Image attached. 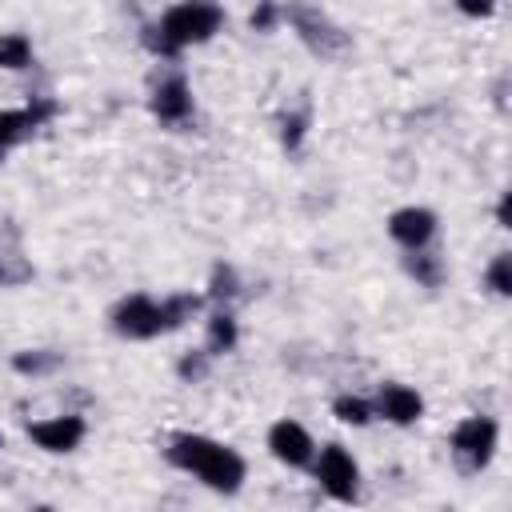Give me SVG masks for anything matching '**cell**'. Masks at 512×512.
<instances>
[{"mask_svg":"<svg viewBox=\"0 0 512 512\" xmlns=\"http://www.w3.org/2000/svg\"><path fill=\"white\" fill-rule=\"evenodd\" d=\"M152 112H156L160 120H168V124L188 120V116H192V92H188V84H184L180 76L156 84V92H152Z\"/></svg>","mask_w":512,"mask_h":512,"instance_id":"12","label":"cell"},{"mask_svg":"<svg viewBox=\"0 0 512 512\" xmlns=\"http://www.w3.org/2000/svg\"><path fill=\"white\" fill-rule=\"evenodd\" d=\"M236 292H240L236 272H232L228 264H216V268H212V288H208V296H212V300H232Z\"/></svg>","mask_w":512,"mask_h":512,"instance_id":"21","label":"cell"},{"mask_svg":"<svg viewBox=\"0 0 512 512\" xmlns=\"http://www.w3.org/2000/svg\"><path fill=\"white\" fill-rule=\"evenodd\" d=\"M488 288H492L496 296H508V292H512V256H508V252H500V256L488 264Z\"/></svg>","mask_w":512,"mask_h":512,"instance_id":"19","label":"cell"},{"mask_svg":"<svg viewBox=\"0 0 512 512\" xmlns=\"http://www.w3.org/2000/svg\"><path fill=\"white\" fill-rule=\"evenodd\" d=\"M460 4V12H468V16H492V0H456Z\"/></svg>","mask_w":512,"mask_h":512,"instance_id":"25","label":"cell"},{"mask_svg":"<svg viewBox=\"0 0 512 512\" xmlns=\"http://www.w3.org/2000/svg\"><path fill=\"white\" fill-rule=\"evenodd\" d=\"M52 112H56V104H52V100H36V104H28V108L0 112V156H4L20 136H28L32 128H40Z\"/></svg>","mask_w":512,"mask_h":512,"instance_id":"11","label":"cell"},{"mask_svg":"<svg viewBox=\"0 0 512 512\" xmlns=\"http://www.w3.org/2000/svg\"><path fill=\"white\" fill-rule=\"evenodd\" d=\"M276 20H280L276 0H260V4L252 8V20H248V24H252L256 32H272V28H276Z\"/></svg>","mask_w":512,"mask_h":512,"instance_id":"23","label":"cell"},{"mask_svg":"<svg viewBox=\"0 0 512 512\" xmlns=\"http://www.w3.org/2000/svg\"><path fill=\"white\" fill-rule=\"evenodd\" d=\"M28 60H32L28 36H20V32L0 36V68H28Z\"/></svg>","mask_w":512,"mask_h":512,"instance_id":"15","label":"cell"},{"mask_svg":"<svg viewBox=\"0 0 512 512\" xmlns=\"http://www.w3.org/2000/svg\"><path fill=\"white\" fill-rule=\"evenodd\" d=\"M316 480L332 500H356L360 488V468L356 460L344 452V444H324L320 460H316Z\"/></svg>","mask_w":512,"mask_h":512,"instance_id":"6","label":"cell"},{"mask_svg":"<svg viewBox=\"0 0 512 512\" xmlns=\"http://www.w3.org/2000/svg\"><path fill=\"white\" fill-rule=\"evenodd\" d=\"M332 412H336L344 424H356V428L372 420V404H368V400H360V396H340V400L332 404Z\"/></svg>","mask_w":512,"mask_h":512,"instance_id":"18","label":"cell"},{"mask_svg":"<svg viewBox=\"0 0 512 512\" xmlns=\"http://www.w3.org/2000/svg\"><path fill=\"white\" fill-rule=\"evenodd\" d=\"M24 280H32V264H24L20 256L0 252V288H16Z\"/></svg>","mask_w":512,"mask_h":512,"instance_id":"20","label":"cell"},{"mask_svg":"<svg viewBox=\"0 0 512 512\" xmlns=\"http://www.w3.org/2000/svg\"><path fill=\"white\" fill-rule=\"evenodd\" d=\"M0 448H4V436H0Z\"/></svg>","mask_w":512,"mask_h":512,"instance_id":"27","label":"cell"},{"mask_svg":"<svg viewBox=\"0 0 512 512\" xmlns=\"http://www.w3.org/2000/svg\"><path fill=\"white\" fill-rule=\"evenodd\" d=\"M404 268H408V276H416L424 288H436V284L444 280L440 256H428V252H420V248H412V256H404Z\"/></svg>","mask_w":512,"mask_h":512,"instance_id":"14","label":"cell"},{"mask_svg":"<svg viewBox=\"0 0 512 512\" xmlns=\"http://www.w3.org/2000/svg\"><path fill=\"white\" fill-rule=\"evenodd\" d=\"M376 412L392 424H416L424 412V400L408 388V384H380L376 392Z\"/></svg>","mask_w":512,"mask_h":512,"instance_id":"10","label":"cell"},{"mask_svg":"<svg viewBox=\"0 0 512 512\" xmlns=\"http://www.w3.org/2000/svg\"><path fill=\"white\" fill-rule=\"evenodd\" d=\"M176 372H180L184 380H204V372H208V352H188V356L176 364Z\"/></svg>","mask_w":512,"mask_h":512,"instance_id":"24","label":"cell"},{"mask_svg":"<svg viewBox=\"0 0 512 512\" xmlns=\"http://www.w3.org/2000/svg\"><path fill=\"white\" fill-rule=\"evenodd\" d=\"M28 436H32L44 452H72V448L84 440V420H80V416L36 420V424H28Z\"/></svg>","mask_w":512,"mask_h":512,"instance_id":"8","label":"cell"},{"mask_svg":"<svg viewBox=\"0 0 512 512\" xmlns=\"http://www.w3.org/2000/svg\"><path fill=\"white\" fill-rule=\"evenodd\" d=\"M304 132H308V116L304 112H288L284 120H280V140H284V148H300V140H304Z\"/></svg>","mask_w":512,"mask_h":512,"instance_id":"22","label":"cell"},{"mask_svg":"<svg viewBox=\"0 0 512 512\" xmlns=\"http://www.w3.org/2000/svg\"><path fill=\"white\" fill-rule=\"evenodd\" d=\"M12 368L24 372V376H48V372L60 368V352H20L12 360Z\"/></svg>","mask_w":512,"mask_h":512,"instance_id":"17","label":"cell"},{"mask_svg":"<svg viewBox=\"0 0 512 512\" xmlns=\"http://www.w3.org/2000/svg\"><path fill=\"white\" fill-rule=\"evenodd\" d=\"M168 460H172L176 468L200 476V480H204L208 488H216V492H236L240 480H244V460H240L228 444L208 440V436H192V432L176 436V440L168 444Z\"/></svg>","mask_w":512,"mask_h":512,"instance_id":"2","label":"cell"},{"mask_svg":"<svg viewBox=\"0 0 512 512\" xmlns=\"http://www.w3.org/2000/svg\"><path fill=\"white\" fill-rule=\"evenodd\" d=\"M160 308H164V324H168V328H180V324H184V320H192V312L200 308V296L180 292V296L160 300Z\"/></svg>","mask_w":512,"mask_h":512,"instance_id":"16","label":"cell"},{"mask_svg":"<svg viewBox=\"0 0 512 512\" xmlns=\"http://www.w3.org/2000/svg\"><path fill=\"white\" fill-rule=\"evenodd\" d=\"M280 16L296 28V36L320 56V60H336V56H344L348 52V32H340L320 8H312L308 0H288L284 8H280Z\"/></svg>","mask_w":512,"mask_h":512,"instance_id":"3","label":"cell"},{"mask_svg":"<svg viewBox=\"0 0 512 512\" xmlns=\"http://www.w3.org/2000/svg\"><path fill=\"white\" fill-rule=\"evenodd\" d=\"M220 24H224V12L216 0H180L156 24L144 28V44L156 56H176L188 44H204Z\"/></svg>","mask_w":512,"mask_h":512,"instance_id":"1","label":"cell"},{"mask_svg":"<svg viewBox=\"0 0 512 512\" xmlns=\"http://www.w3.org/2000/svg\"><path fill=\"white\" fill-rule=\"evenodd\" d=\"M388 232H392V240H400L404 248H424V244L432 240V232H436V216H432L428 208L408 204V208H400V212L388 216Z\"/></svg>","mask_w":512,"mask_h":512,"instance_id":"9","label":"cell"},{"mask_svg":"<svg viewBox=\"0 0 512 512\" xmlns=\"http://www.w3.org/2000/svg\"><path fill=\"white\" fill-rule=\"evenodd\" d=\"M232 348H236V320H232V312H216L208 320V356H220Z\"/></svg>","mask_w":512,"mask_h":512,"instance_id":"13","label":"cell"},{"mask_svg":"<svg viewBox=\"0 0 512 512\" xmlns=\"http://www.w3.org/2000/svg\"><path fill=\"white\" fill-rule=\"evenodd\" d=\"M492 452H496V420L492 416H468V420L456 424V432H452V456H456V464L464 472L488 468Z\"/></svg>","mask_w":512,"mask_h":512,"instance_id":"4","label":"cell"},{"mask_svg":"<svg viewBox=\"0 0 512 512\" xmlns=\"http://www.w3.org/2000/svg\"><path fill=\"white\" fill-rule=\"evenodd\" d=\"M496 220H500V228H512V224H508V192L500 196V208H496Z\"/></svg>","mask_w":512,"mask_h":512,"instance_id":"26","label":"cell"},{"mask_svg":"<svg viewBox=\"0 0 512 512\" xmlns=\"http://www.w3.org/2000/svg\"><path fill=\"white\" fill-rule=\"evenodd\" d=\"M112 328L128 340H148V336H160L168 332L164 324V308L152 300V296H124L116 308H112Z\"/></svg>","mask_w":512,"mask_h":512,"instance_id":"5","label":"cell"},{"mask_svg":"<svg viewBox=\"0 0 512 512\" xmlns=\"http://www.w3.org/2000/svg\"><path fill=\"white\" fill-rule=\"evenodd\" d=\"M268 448H272V456H276L280 464H288V468H304V464H312V452H316L312 436H308L296 420H280V424H272V432H268Z\"/></svg>","mask_w":512,"mask_h":512,"instance_id":"7","label":"cell"}]
</instances>
